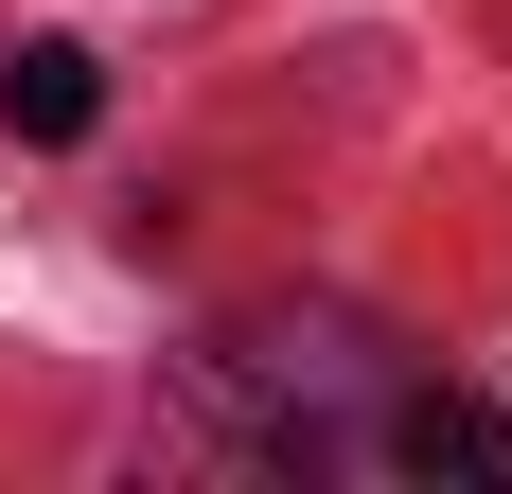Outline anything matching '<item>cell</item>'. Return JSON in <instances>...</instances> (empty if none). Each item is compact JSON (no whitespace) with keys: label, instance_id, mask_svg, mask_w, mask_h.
I'll return each mask as SVG.
<instances>
[{"label":"cell","instance_id":"obj_1","mask_svg":"<svg viewBox=\"0 0 512 494\" xmlns=\"http://www.w3.org/2000/svg\"><path fill=\"white\" fill-rule=\"evenodd\" d=\"M0 124H18V142H89V124H106V53H89V36H18Z\"/></svg>","mask_w":512,"mask_h":494},{"label":"cell","instance_id":"obj_2","mask_svg":"<svg viewBox=\"0 0 512 494\" xmlns=\"http://www.w3.org/2000/svg\"><path fill=\"white\" fill-rule=\"evenodd\" d=\"M389 459H407V477H512V424L477 389H407L389 406Z\"/></svg>","mask_w":512,"mask_h":494}]
</instances>
